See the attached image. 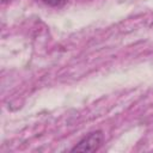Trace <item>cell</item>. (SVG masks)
<instances>
[{
	"mask_svg": "<svg viewBox=\"0 0 153 153\" xmlns=\"http://www.w3.org/2000/svg\"><path fill=\"white\" fill-rule=\"evenodd\" d=\"M104 142V134L102 130H96L86 136H84L78 145H75L71 151L72 152H96L98 151Z\"/></svg>",
	"mask_w": 153,
	"mask_h": 153,
	"instance_id": "cell-1",
	"label": "cell"
},
{
	"mask_svg": "<svg viewBox=\"0 0 153 153\" xmlns=\"http://www.w3.org/2000/svg\"><path fill=\"white\" fill-rule=\"evenodd\" d=\"M43 4L48 5V6H51V7H56V6H60L65 2V0H41Z\"/></svg>",
	"mask_w": 153,
	"mask_h": 153,
	"instance_id": "cell-2",
	"label": "cell"
},
{
	"mask_svg": "<svg viewBox=\"0 0 153 153\" xmlns=\"http://www.w3.org/2000/svg\"><path fill=\"white\" fill-rule=\"evenodd\" d=\"M7 1H10V0H1V2H2V4H6Z\"/></svg>",
	"mask_w": 153,
	"mask_h": 153,
	"instance_id": "cell-3",
	"label": "cell"
}]
</instances>
